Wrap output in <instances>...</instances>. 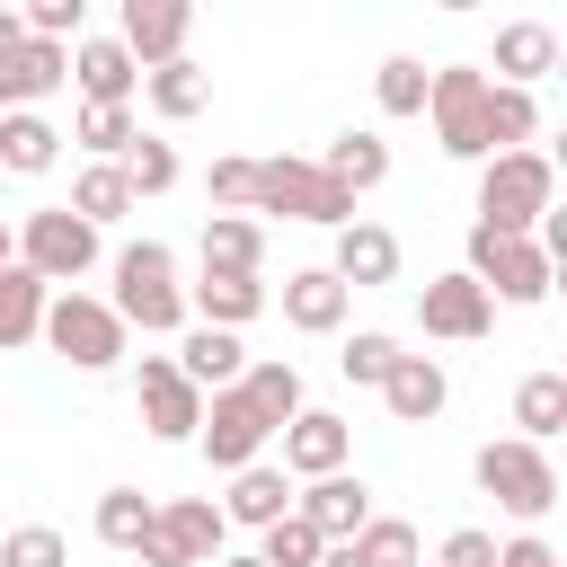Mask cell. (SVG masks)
<instances>
[{
  "label": "cell",
  "instance_id": "cell-27",
  "mask_svg": "<svg viewBox=\"0 0 567 567\" xmlns=\"http://www.w3.org/2000/svg\"><path fill=\"white\" fill-rule=\"evenodd\" d=\"M319 168H328V177H337V186L363 204V195L390 177V142H381L372 124H354V133H337V142H328V159H319Z\"/></svg>",
  "mask_w": 567,
  "mask_h": 567
},
{
  "label": "cell",
  "instance_id": "cell-14",
  "mask_svg": "<svg viewBox=\"0 0 567 567\" xmlns=\"http://www.w3.org/2000/svg\"><path fill=\"white\" fill-rule=\"evenodd\" d=\"M186 35H195V9H186V0H124V18H115V44L133 53V71L177 62Z\"/></svg>",
  "mask_w": 567,
  "mask_h": 567
},
{
  "label": "cell",
  "instance_id": "cell-23",
  "mask_svg": "<svg viewBox=\"0 0 567 567\" xmlns=\"http://www.w3.org/2000/svg\"><path fill=\"white\" fill-rule=\"evenodd\" d=\"M239 399L266 416V434H284L310 399H301V363H284V354H248V372H239Z\"/></svg>",
  "mask_w": 567,
  "mask_h": 567
},
{
  "label": "cell",
  "instance_id": "cell-7",
  "mask_svg": "<svg viewBox=\"0 0 567 567\" xmlns=\"http://www.w3.org/2000/svg\"><path fill=\"white\" fill-rule=\"evenodd\" d=\"M425 115H434V142L443 159H487V71L478 62H443L425 71Z\"/></svg>",
  "mask_w": 567,
  "mask_h": 567
},
{
  "label": "cell",
  "instance_id": "cell-44",
  "mask_svg": "<svg viewBox=\"0 0 567 567\" xmlns=\"http://www.w3.org/2000/svg\"><path fill=\"white\" fill-rule=\"evenodd\" d=\"M496 567H558V549L540 532H514V540H496Z\"/></svg>",
  "mask_w": 567,
  "mask_h": 567
},
{
  "label": "cell",
  "instance_id": "cell-10",
  "mask_svg": "<svg viewBox=\"0 0 567 567\" xmlns=\"http://www.w3.org/2000/svg\"><path fill=\"white\" fill-rule=\"evenodd\" d=\"M266 443H275V434H266V416H257V408L239 399V381L204 399V425H195V452H204V461H213L221 478H230V470H248V461H266Z\"/></svg>",
  "mask_w": 567,
  "mask_h": 567
},
{
  "label": "cell",
  "instance_id": "cell-37",
  "mask_svg": "<svg viewBox=\"0 0 567 567\" xmlns=\"http://www.w3.org/2000/svg\"><path fill=\"white\" fill-rule=\"evenodd\" d=\"M354 558H363V567H416V558H425V540H416V523L372 514V523L354 532Z\"/></svg>",
  "mask_w": 567,
  "mask_h": 567
},
{
  "label": "cell",
  "instance_id": "cell-15",
  "mask_svg": "<svg viewBox=\"0 0 567 567\" xmlns=\"http://www.w3.org/2000/svg\"><path fill=\"white\" fill-rule=\"evenodd\" d=\"M292 514L337 549V540H354L363 523H372V487L354 478V470H337V478H310V487H292Z\"/></svg>",
  "mask_w": 567,
  "mask_h": 567
},
{
  "label": "cell",
  "instance_id": "cell-36",
  "mask_svg": "<svg viewBox=\"0 0 567 567\" xmlns=\"http://www.w3.org/2000/svg\"><path fill=\"white\" fill-rule=\"evenodd\" d=\"M372 97H381V115H390V124L425 115V62H416V53H390V62L372 71Z\"/></svg>",
  "mask_w": 567,
  "mask_h": 567
},
{
  "label": "cell",
  "instance_id": "cell-33",
  "mask_svg": "<svg viewBox=\"0 0 567 567\" xmlns=\"http://www.w3.org/2000/svg\"><path fill=\"white\" fill-rule=\"evenodd\" d=\"M532 133H540L532 89H496V80H487V159H496V151H532Z\"/></svg>",
  "mask_w": 567,
  "mask_h": 567
},
{
  "label": "cell",
  "instance_id": "cell-22",
  "mask_svg": "<svg viewBox=\"0 0 567 567\" xmlns=\"http://www.w3.org/2000/svg\"><path fill=\"white\" fill-rule=\"evenodd\" d=\"M195 257H204V275H257V266H266V221H248V213H204Z\"/></svg>",
  "mask_w": 567,
  "mask_h": 567
},
{
  "label": "cell",
  "instance_id": "cell-12",
  "mask_svg": "<svg viewBox=\"0 0 567 567\" xmlns=\"http://www.w3.org/2000/svg\"><path fill=\"white\" fill-rule=\"evenodd\" d=\"M133 399H142V425H151L159 443H195V425H204V390H195V381H186L168 354H142Z\"/></svg>",
  "mask_w": 567,
  "mask_h": 567
},
{
  "label": "cell",
  "instance_id": "cell-30",
  "mask_svg": "<svg viewBox=\"0 0 567 567\" xmlns=\"http://www.w3.org/2000/svg\"><path fill=\"white\" fill-rule=\"evenodd\" d=\"M151 523H159V496H142V487H106L97 514H89V532H97L106 549H124V558L151 540Z\"/></svg>",
  "mask_w": 567,
  "mask_h": 567
},
{
  "label": "cell",
  "instance_id": "cell-1",
  "mask_svg": "<svg viewBox=\"0 0 567 567\" xmlns=\"http://www.w3.org/2000/svg\"><path fill=\"white\" fill-rule=\"evenodd\" d=\"M549 213H558V168H549V151H496V159H478V230L532 239Z\"/></svg>",
  "mask_w": 567,
  "mask_h": 567
},
{
  "label": "cell",
  "instance_id": "cell-8",
  "mask_svg": "<svg viewBox=\"0 0 567 567\" xmlns=\"http://www.w3.org/2000/svg\"><path fill=\"white\" fill-rule=\"evenodd\" d=\"M35 337H44L71 372H115V363H124V319H115L97 292H53Z\"/></svg>",
  "mask_w": 567,
  "mask_h": 567
},
{
  "label": "cell",
  "instance_id": "cell-29",
  "mask_svg": "<svg viewBox=\"0 0 567 567\" xmlns=\"http://www.w3.org/2000/svg\"><path fill=\"white\" fill-rule=\"evenodd\" d=\"M53 159H62L53 115H0V177H44Z\"/></svg>",
  "mask_w": 567,
  "mask_h": 567
},
{
  "label": "cell",
  "instance_id": "cell-17",
  "mask_svg": "<svg viewBox=\"0 0 567 567\" xmlns=\"http://www.w3.org/2000/svg\"><path fill=\"white\" fill-rule=\"evenodd\" d=\"M328 275H337L346 292H381V284H399V230H381V221H346Z\"/></svg>",
  "mask_w": 567,
  "mask_h": 567
},
{
  "label": "cell",
  "instance_id": "cell-31",
  "mask_svg": "<svg viewBox=\"0 0 567 567\" xmlns=\"http://www.w3.org/2000/svg\"><path fill=\"white\" fill-rule=\"evenodd\" d=\"M71 213H80L89 230L124 221V213H133V186H124V168H115V159H89V168L71 177Z\"/></svg>",
  "mask_w": 567,
  "mask_h": 567
},
{
  "label": "cell",
  "instance_id": "cell-20",
  "mask_svg": "<svg viewBox=\"0 0 567 567\" xmlns=\"http://www.w3.org/2000/svg\"><path fill=\"white\" fill-rule=\"evenodd\" d=\"M443 399H452V372H443L434 354H399V363H390V381H381V408H390L399 425H434V416H443Z\"/></svg>",
  "mask_w": 567,
  "mask_h": 567
},
{
  "label": "cell",
  "instance_id": "cell-38",
  "mask_svg": "<svg viewBox=\"0 0 567 567\" xmlns=\"http://www.w3.org/2000/svg\"><path fill=\"white\" fill-rule=\"evenodd\" d=\"M115 168H124V186H133V204H142V195H168V186H177V151H168L159 133H142V142H133V151H124Z\"/></svg>",
  "mask_w": 567,
  "mask_h": 567
},
{
  "label": "cell",
  "instance_id": "cell-9",
  "mask_svg": "<svg viewBox=\"0 0 567 567\" xmlns=\"http://www.w3.org/2000/svg\"><path fill=\"white\" fill-rule=\"evenodd\" d=\"M221 549H230V523H221L213 496H159V523L133 558L142 567H213Z\"/></svg>",
  "mask_w": 567,
  "mask_h": 567
},
{
  "label": "cell",
  "instance_id": "cell-43",
  "mask_svg": "<svg viewBox=\"0 0 567 567\" xmlns=\"http://www.w3.org/2000/svg\"><path fill=\"white\" fill-rule=\"evenodd\" d=\"M425 567H496V532H478V523H461V532H443V549H434Z\"/></svg>",
  "mask_w": 567,
  "mask_h": 567
},
{
  "label": "cell",
  "instance_id": "cell-26",
  "mask_svg": "<svg viewBox=\"0 0 567 567\" xmlns=\"http://www.w3.org/2000/svg\"><path fill=\"white\" fill-rule=\"evenodd\" d=\"M142 97H151V115H168V124H186V115H204V106H213V71H204L195 53H177V62H159V71H142Z\"/></svg>",
  "mask_w": 567,
  "mask_h": 567
},
{
  "label": "cell",
  "instance_id": "cell-49",
  "mask_svg": "<svg viewBox=\"0 0 567 567\" xmlns=\"http://www.w3.org/2000/svg\"><path fill=\"white\" fill-rule=\"evenodd\" d=\"M416 567H425V558H416Z\"/></svg>",
  "mask_w": 567,
  "mask_h": 567
},
{
  "label": "cell",
  "instance_id": "cell-35",
  "mask_svg": "<svg viewBox=\"0 0 567 567\" xmlns=\"http://www.w3.org/2000/svg\"><path fill=\"white\" fill-rule=\"evenodd\" d=\"M399 354H408V346H399V337H390V328H354V337H346V346H337V372H346V381H354V390H381V381H390V363H399Z\"/></svg>",
  "mask_w": 567,
  "mask_h": 567
},
{
  "label": "cell",
  "instance_id": "cell-2",
  "mask_svg": "<svg viewBox=\"0 0 567 567\" xmlns=\"http://www.w3.org/2000/svg\"><path fill=\"white\" fill-rule=\"evenodd\" d=\"M115 319H124V337L142 328V337H177L186 328V284H177V248L168 239H124L115 248V301H106Z\"/></svg>",
  "mask_w": 567,
  "mask_h": 567
},
{
  "label": "cell",
  "instance_id": "cell-46",
  "mask_svg": "<svg viewBox=\"0 0 567 567\" xmlns=\"http://www.w3.org/2000/svg\"><path fill=\"white\" fill-rule=\"evenodd\" d=\"M319 567H363V558H354V540H337V549H319Z\"/></svg>",
  "mask_w": 567,
  "mask_h": 567
},
{
  "label": "cell",
  "instance_id": "cell-16",
  "mask_svg": "<svg viewBox=\"0 0 567 567\" xmlns=\"http://www.w3.org/2000/svg\"><path fill=\"white\" fill-rule=\"evenodd\" d=\"M71 80H80V106H133L142 97V71L115 35H80L71 44Z\"/></svg>",
  "mask_w": 567,
  "mask_h": 567
},
{
  "label": "cell",
  "instance_id": "cell-21",
  "mask_svg": "<svg viewBox=\"0 0 567 567\" xmlns=\"http://www.w3.org/2000/svg\"><path fill=\"white\" fill-rule=\"evenodd\" d=\"M346 284L328 275V266H301V275H284V328H301V337H337L346 328Z\"/></svg>",
  "mask_w": 567,
  "mask_h": 567
},
{
  "label": "cell",
  "instance_id": "cell-4",
  "mask_svg": "<svg viewBox=\"0 0 567 567\" xmlns=\"http://www.w3.org/2000/svg\"><path fill=\"white\" fill-rule=\"evenodd\" d=\"M18 266L53 292H80V275L97 266V230L71 213V204H35V213H18Z\"/></svg>",
  "mask_w": 567,
  "mask_h": 567
},
{
  "label": "cell",
  "instance_id": "cell-32",
  "mask_svg": "<svg viewBox=\"0 0 567 567\" xmlns=\"http://www.w3.org/2000/svg\"><path fill=\"white\" fill-rule=\"evenodd\" d=\"M44 301H53V292H44L27 266H0V354H9V346H35Z\"/></svg>",
  "mask_w": 567,
  "mask_h": 567
},
{
  "label": "cell",
  "instance_id": "cell-39",
  "mask_svg": "<svg viewBox=\"0 0 567 567\" xmlns=\"http://www.w3.org/2000/svg\"><path fill=\"white\" fill-rule=\"evenodd\" d=\"M319 549H328V540H319L301 514H284V523L257 532V558H266V567H319Z\"/></svg>",
  "mask_w": 567,
  "mask_h": 567
},
{
  "label": "cell",
  "instance_id": "cell-24",
  "mask_svg": "<svg viewBox=\"0 0 567 567\" xmlns=\"http://www.w3.org/2000/svg\"><path fill=\"white\" fill-rule=\"evenodd\" d=\"M284 514H292V478H284L275 461H248V470H230L221 523H248V532H266V523H284Z\"/></svg>",
  "mask_w": 567,
  "mask_h": 567
},
{
  "label": "cell",
  "instance_id": "cell-11",
  "mask_svg": "<svg viewBox=\"0 0 567 567\" xmlns=\"http://www.w3.org/2000/svg\"><path fill=\"white\" fill-rule=\"evenodd\" d=\"M275 443H284V461H275V470H284L292 487H310V478H337V470L354 461V425H346L337 408H301V416L275 434Z\"/></svg>",
  "mask_w": 567,
  "mask_h": 567
},
{
  "label": "cell",
  "instance_id": "cell-34",
  "mask_svg": "<svg viewBox=\"0 0 567 567\" xmlns=\"http://www.w3.org/2000/svg\"><path fill=\"white\" fill-rule=\"evenodd\" d=\"M71 142H80L89 159H124V151L142 142V115H133V106H80Z\"/></svg>",
  "mask_w": 567,
  "mask_h": 567
},
{
  "label": "cell",
  "instance_id": "cell-45",
  "mask_svg": "<svg viewBox=\"0 0 567 567\" xmlns=\"http://www.w3.org/2000/svg\"><path fill=\"white\" fill-rule=\"evenodd\" d=\"M18 44H27V27H18V9H0V62H9Z\"/></svg>",
  "mask_w": 567,
  "mask_h": 567
},
{
  "label": "cell",
  "instance_id": "cell-28",
  "mask_svg": "<svg viewBox=\"0 0 567 567\" xmlns=\"http://www.w3.org/2000/svg\"><path fill=\"white\" fill-rule=\"evenodd\" d=\"M558 425H567V372H523L514 381V443H540L549 452Z\"/></svg>",
  "mask_w": 567,
  "mask_h": 567
},
{
  "label": "cell",
  "instance_id": "cell-40",
  "mask_svg": "<svg viewBox=\"0 0 567 567\" xmlns=\"http://www.w3.org/2000/svg\"><path fill=\"white\" fill-rule=\"evenodd\" d=\"M18 27H27L35 44H80V27H89V0H27V9H18Z\"/></svg>",
  "mask_w": 567,
  "mask_h": 567
},
{
  "label": "cell",
  "instance_id": "cell-41",
  "mask_svg": "<svg viewBox=\"0 0 567 567\" xmlns=\"http://www.w3.org/2000/svg\"><path fill=\"white\" fill-rule=\"evenodd\" d=\"M0 567H71V540H62L53 523H18V532L0 540Z\"/></svg>",
  "mask_w": 567,
  "mask_h": 567
},
{
  "label": "cell",
  "instance_id": "cell-25",
  "mask_svg": "<svg viewBox=\"0 0 567 567\" xmlns=\"http://www.w3.org/2000/svg\"><path fill=\"white\" fill-rule=\"evenodd\" d=\"M540 71H558V27H540V18L496 27V89H532Z\"/></svg>",
  "mask_w": 567,
  "mask_h": 567
},
{
  "label": "cell",
  "instance_id": "cell-5",
  "mask_svg": "<svg viewBox=\"0 0 567 567\" xmlns=\"http://www.w3.org/2000/svg\"><path fill=\"white\" fill-rule=\"evenodd\" d=\"M470 478H478V496H496L514 523H540V514L558 505V470H549V452H540V443H514V434L478 443V452H470Z\"/></svg>",
  "mask_w": 567,
  "mask_h": 567
},
{
  "label": "cell",
  "instance_id": "cell-18",
  "mask_svg": "<svg viewBox=\"0 0 567 567\" xmlns=\"http://www.w3.org/2000/svg\"><path fill=\"white\" fill-rule=\"evenodd\" d=\"M266 301H275V292H266L257 275H195V284H186V319H195V328H230V337H239Z\"/></svg>",
  "mask_w": 567,
  "mask_h": 567
},
{
  "label": "cell",
  "instance_id": "cell-47",
  "mask_svg": "<svg viewBox=\"0 0 567 567\" xmlns=\"http://www.w3.org/2000/svg\"><path fill=\"white\" fill-rule=\"evenodd\" d=\"M213 567H266V558H257V549H221Z\"/></svg>",
  "mask_w": 567,
  "mask_h": 567
},
{
  "label": "cell",
  "instance_id": "cell-6",
  "mask_svg": "<svg viewBox=\"0 0 567 567\" xmlns=\"http://www.w3.org/2000/svg\"><path fill=\"white\" fill-rule=\"evenodd\" d=\"M461 275H470L487 301H505V310H532V301H549V284H558V266H549L532 239H496V230H478V221H470Z\"/></svg>",
  "mask_w": 567,
  "mask_h": 567
},
{
  "label": "cell",
  "instance_id": "cell-48",
  "mask_svg": "<svg viewBox=\"0 0 567 567\" xmlns=\"http://www.w3.org/2000/svg\"><path fill=\"white\" fill-rule=\"evenodd\" d=\"M0 266H18V230L9 221H0Z\"/></svg>",
  "mask_w": 567,
  "mask_h": 567
},
{
  "label": "cell",
  "instance_id": "cell-19",
  "mask_svg": "<svg viewBox=\"0 0 567 567\" xmlns=\"http://www.w3.org/2000/svg\"><path fill=\"white\" fill-rule=\"evenodd\" d=\"M168 363H177V372H186V381H195V390L213 399V390H230V381L248 372V346H239L230 328H195V319H186V328H177V354H168Z\"/></svg>",
  "mask_w": 567,
  "mask_h": 567
},
{
  "label": "cell",
  "instance_id": "cell-13",
  "mask_svg": "<svg viewBox=\"0 0 567 567\" xmlns=\"http://www.w3.org/2000/svg\"><path fill=\"white\" fill-rule=\"evenodd\" d=\"M416 328H425V337H443V346H478V337L496 328V301L452 266V275H434V284L416 292Z\"/></svg>",
  "mask_w": 567,
  "mask_h": 567
},
{
  "label": "cell",
  "instance_id": "cell-3",
  "mask_svg": "<svg viewBox=\"0 0 567 567\" xmlns=\"http://www.w3.org/2000/svg\"><path fill=\"white\" fill-rule=\"evenodd\" d=\"M257 213H284V221H319V230H346V221H363L354 213V195L319 168V159H257V204H248V221Z\"/></svg>",
  "mask_w": 567,
  "mask_h": 567
},
{
  "label": "cell",
  "instance_id": "cell-42",
  "mask_svg": "<svg viewBox=\"0 0 567 567\" xmlns=\"http://www.w3.org/2000/svg\"><path fill=\"white\" fill-rule=\"evenodd\" d=\"M204 195H213V213H248V204H257V159H239V151L213 159V168H204Z\"/></svg>",
  "mask_w": 567,
  "mask_h": 567
}]
</instances>
